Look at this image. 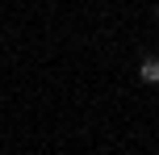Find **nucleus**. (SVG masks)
Returning a JSON list of instances; mask_svg holds the SVG:
<instances>
[{"label": "nucleus", "mask_w": 159, "mask_h": 155, "mask_svg": "<svg viewBox=\"0 0 159 155\" xmlns=\"http://www.w3.org/2000/svg\"><path fill=\"white\" fill-rule=\"evenodd\" d=\"M138 80L143 84H159V55H147L138 63Z\"/></svg>", "instance_id": "nucleus-1"}, {"label": "nucleus", "mask_w": 159, "mask_h": 155, "mask_svg": "<svg viewBox=\"0 0 159 155\" xmlns=\"http://www.w3.org/2000/svg\"><path fill=\"white\" fill-rule=\"evenodd\" d=\"M155 21H159V4H155Z\"/></svg>", "instance_id": "nucleus-2"}]
</instances>
